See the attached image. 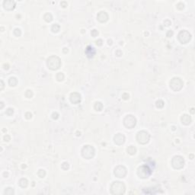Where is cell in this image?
Wrapping results in <instances>:
<instances>
[{"mask_svg": "<svg viewBox=\"0 0 195 195\" xmlns=\"http://www.w3.org/2000/svg\"><path fill=\"white\" fill-rule=\"evenodd\" d=\"M85 53H86L88 57L91 58L95 53V48L91 47V46H89V47H87L86 50H85Z\"/></svg>", "mask_w": 195, "mask_h": 195, "instance_id": "9c48e42d", "label": "cell"}, {"mask_svg": "<svg viewBox=\"0 0 195 195\" xmlns=\"http://www.w3.org/2000/svg\"><path fill=\"white\" fill-rule=\"evenodd\" d=\"M126 119L129 121V123L125 124V126L127 127L132 128L136 125V119L133 117L132 115H129V116H127V117H126Z\"/></svg>", "mask_w": 195, "mask_h": 195, "instance_id": "ba28073f", "label": "cell"}, {"mask_svg": "<svg viewBox=\"0 0 195 195\" xmlns=\"http://www.w3.org/2000/svg\"><path fill=\"white\" fill-rule=\"evenodd\" d=\"M54 61V56H51L47 60V65L49 68L51 70H57L60 66V60L58 57H56V60Z\"/></svg>", "mask_w": 195, "mask_h": 195, "instance_id": "6da1fadb", "label": "cell"}, {"mask_svg": "<svg viewBox=\"0 0 195 195\" xmlns=\"http://www.w3.org/2000/svg\"><path fill=\"white\" fill-rule=\"evenodd\" d=\"M83 152H86V153H83V156L86 158H91L94 156V149L90 146H86L83 148Z\"/></svg>", "mask_w": 195, "mask_h": 195, "instance_id": "8992f818", "label": "cell"}, {"mask_svg": "<svg viewBox=\"0 0 195 195\" xmlns=\"http://www.w3.org/2000/svg\"><path fill=\"white\" fill-rule=\"evenodd\" d=\"M111 188H117V191H115V192L114 193V194H123L124 192V185L122 184L121 182L119 181L114 182V184H112ZM112 189H111V190H112Z\"/></svg>", "mask_w": 195, "mask_h": 195, "instance_id": "5b68a950", "label": "cell"}, {"mask_svg": "<svg viewBox=\"0 0 195 195\" xmlns=\"http://www.w3.org/2000/svg\"><path fill=\"white\" fill-rule=\"evenodd\" d=\"M15 7V2L13 1H5L4 8L7 10H12Z\"/></svg>", "mask_w": 195, "mask_h": 195, "instance_id": "30bf717a", "label": "cell"}, {"mask_svg": "<svg viewBox=\"0 0 195 195\" xmlns=\"http://www.w3.org/2000/svg\"><path fill=\"white\" fill-rule=\"evenodd\" d=\"M114 174L118 178H124L126 175V169L123 166H119L115 169Z\"/></svg>", "mask_w": 195, "mask_h": 195, "instance_id": "52a82bcc", "label": "cell"}, {"mask_svg": "<svg viewBox=\"0 0 195 195\" xmlns=\"http://www.w3.org/2000/svg\"><path fill=\"white\" fill-rule=\"evenodd\" d=\"M172 165L175 169H181L184 166V159L181 156H175L172 160Z\"/></svg>", "mask_w": 195, "mask_h": 195, "instance_id": "277c9868", "label": "cell"}, {"mask_svg": "<svg viewBox=\"0 0 195 195\" xmlns=\"http://www.w3.org/2000/svg\"><path fill=\"white\" fill-rule=\"evenodd\" d=\"M137 138L139 143L145 144L150 139V135L148 134V133L145 132V131H141V132L138 133Z\"/></svg>", "mask_w": 195, "mask_h": 195, "instance_id": "3957f363", "label": "cell"}, {"mask_svg": "<svg viewBox=\"0 0 195 195\" xmlns=\"http://www.w3.org/2000/svg\"><path fill=\"white\" fill-rule=\"evenodd\" d=\"M150 174H151V171H150V168L148 167V165L141 166L139 169V171H138V175L143 178H148Z\"/></svg>", "mask_w": 195, "mask_h": 195, "instance_id": "7a4b0ae2", "label": "cell"}, {"mask_svg": "<svg viewBox=\"0 0 195 195\" xmlns=\"http://www.w3.org/2000/svg\"><path fill=\"white\" fill-rule=\"evenodd\" d=\"M114 141L115 143H117V144H121L124 142V137L122 134H118L117 136H115L114 137Z\"/></svg>", "mask_w": 195, "mask_h": 195, "instance_id": "8fae6325", "label": "cell"}, {"mask_svg": "<svg viewBox=\"0 0 195 195\" xmlns=\"http://www.w3.org/2000/svg\"><path fill=\"white\" fill-rule=\"evenodd\" d=\"M99 14L101 15H102V17H98V19L102 22H106L107 20H108V15L104 12H101Z\"/></svg>", "mask_w": 195, "mask_h": 195, "instance_id": "7c38bea8", "label": "cell"}, {"mask_svg": "<svg viewBox=\"0 0 195 195\" xmlns=\"http://www.w3.org/2000/svg\"><path fill=\"white\" fill-rule=\"evenodd\" d=\"M127 151L130 154H131V155H133V154H135V152H136V149H135L133 146H130V147H129V149L127 150Z\"/></svg>", "mask_w": 195, "mask_h": 195, "instance_id": "4fadbf2b", "label": "cell"}]
</instances>
